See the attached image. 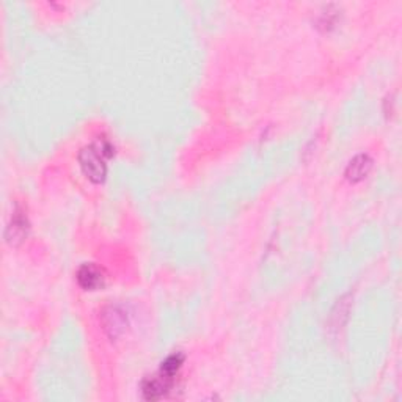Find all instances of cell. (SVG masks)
<instances>
[{"label": "cell", "instance_id": "cell-1", "mask_svg": "<svg viewBox=\"0 0 402 402\" xmlns=\"http://www.w3.org/2000/svg\"><path fill=\"white\" fill-rule=\"evenodd\" d=\"M113 155V146L109 140L101 139L85 146L79 153V164L85 176L95 184L102 183L107 176V159Z\"/></svg>", "mask_w": 402, "mask_h": 402}, {"label": "cell", "instance_id": "cell-2", "mask_svg": "<svg viewBox=\"0 0 402 402\" xmlns=\"http://www.w3.org/2000/svg\"><path fill=\"white\" fill-rule=\"evenodd\" d=\"M174 384V377L165 374L164 371L155 373L151 377H146L141 385V393L146 401H155L167 396Z\"/></svg>", "mask_w": 402, "mask_h": 402}, {"label": "cell", "instance_id": "cell-3", "mask_svg": "<svg viewBox=\"0 0 402 402\" xmlns=\"http://www.w3.org/2000/svg\"><path fill=\"white\" fill-rule=\"evenodd\" d=\"M102 326L110 338H118L127 328V314L121 307H109L102 313Z\"/></svg>", "mask_w": 402, "mask_h": 402}, {"label": "cell", "instance_id": "cell-4", "mask_svg": "<svg viewBox=\"0 0 402 402\" xmlns=\"http://www.w3.org/2000/svg\"><path fill=\"white\" fill-rule=\"evenodd\" d=\"M27 233H29L27 217H25L22 212L16 211L15 214H13L10 225L6 226L5 239L8 241V244L18 245V244H21L25 237H27Z\"/></svg>", "mask_w": 402, "mask_h": 402}, {"label": "cell", "instance_id": "cell-5", "mask_svg": "<svg viewBox=\"0 0 402 402\" xmlns=\"http://www.w3.org/2000/svg\"><path fill=\"white\" fill-rule=\"evenodd\" d=\"M77 283L81 284L82 289L96 291L102 288L104 275L101 269L96 268L95 264H83L82 268L77 270Z\"/></svg>", "mask_w": 402, "mask_h": 402}, {"label": "cell", "instance_id": "cell-6", "mask_svg": "<svg viewBox=\"0 0 402 402\" xmlns=\"http://www.w3.org/2000/svg\"><path fill=\"white\" fill-rule=\"evenodd\" d=\"M371 168H373V159L369 158L368 154H359L349 162V165L346 168V178L351 181V183H360L361 179H365L368 176Z\"/></svg>", "mask_w": 402, "mask_h": 402}]
</instances>
